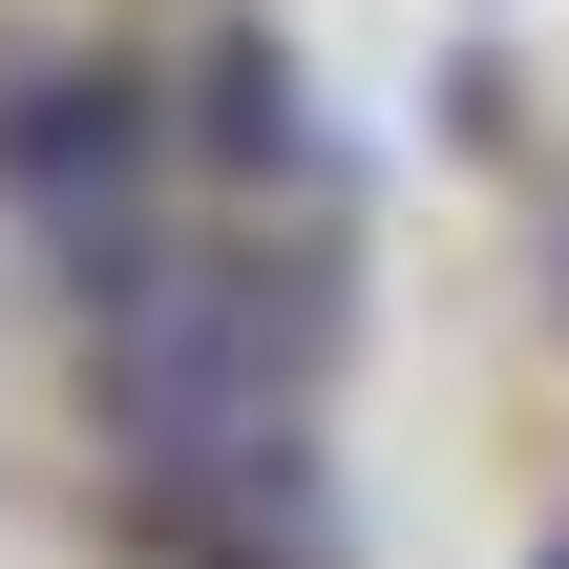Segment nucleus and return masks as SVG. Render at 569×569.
<instances>
[{
  "mask_svg": "<svg viewBox=\"0 0 569 569\" xmlns=\"http://www.w3.org/2000/svg\"><path fill=\"white\" fill-rule=\"evenodd\" d=\"M549 569H569V549H549Z\"/></svg>",
  "mask_w": 569,
  "mask_h": 569,
  "instance_id": "obj_2",
  "label": "nucleus"
},
{
  "mask_svg": "<svg viewBox=\"0 0 569 569\" xmlns=\"http://www.w3.org/2000/svg\"><path fill=\"white\" fill-rule=\"evenodd\" d=\"M0 169H21V190H63V211L106 232V190H127V106H21V127H0Z\"/></svg>",
  "mask_w": 569,
  "mask_h": 569,
  "instance_id": "obj_1",
  "label": "nucleus"
}]
</instances>
